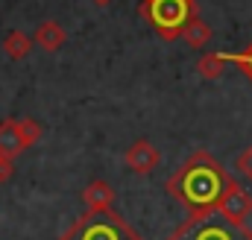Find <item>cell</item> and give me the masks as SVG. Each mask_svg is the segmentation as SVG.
I'll return each instance as SVG.
<instances>
[{
	"label": "cell",
	"instance_id": "cell-11",
	"mask_svg": "<svg viewBox=\"0 0 252 240\" xmlns=\"http://www.w3.org/2000/svg\"><path fill=\"white\" fill-rule=\"evenodd\" d=\"M182 38L188 41L190 47H205V44L211 41V30H208V24H205V21L193 18L188 27L182 30Z\"/></svg>",
	"mask_w": 252,
	"mask_h": 240
},
{
	"label": "cell",
	"instance_id": "cell-4",
	"mask_svg": "<svg viewBox=\"0 0 252 240\" xmlns=\"http://www.w3.org/2000/svg\"><path fill=\"white\" fill-rule=\"evenodd\" d=\"M62 240H141V235L126 223L121 214L103 211V214H85L82 220L67 229Z\"/></svg>",
	"mask_w": 252,
	"mask_h": 240
},
{
	"label": "cell",
	"instance_id": "cell-7",
	"mask_svg": "<svg viewBox=\"0 0 252 240\" xmlns=\"http://www.w3.org/2000/svg\"><path fill=\"white\" fill-rule=\"evenodd\" d=\"M82 202L88 205V214L112 211V205H115V190H112V184H109V181L94 179L85 190H82Z\"/></svg>",
	"mask_w": 252,
	"mask_h": 240
},
{
	"label": "cell",
	"instance_id": "cell-14",
	"mask_svg": "<svg viewBox=\"0 0 252 240\" xmlns=\"http://www.w3.org/2000/svg\"><path fill=\"white\" fill-rule=\"evenodd\" d=\"M21 135H24V144H27V147H32V144L41 138V126H38L35 120L24 118V120H21Z\"/></svg>",
	"mask_w": 252,
	"mask_h": 240
},
{
	"label": "cell",
	"instance_id": "cell-1",
	"mask_svg": "<svg viewBox=\"0 0 252 240\" xmlns=\"http://www.w3.org/2000/svg\"><path fill=\"white\" fill-rule=\"evenodd\" d=\"M229 176L226 170L214 161V155L208 152H193L188 161L170 176L167 190L185 205L193 214H205L214 211L229 187Z\"/></svg>",
	"mask_w": 252,
	"mask_h": 240
},
{
	"label": "cell",
	"instance_id": "cell-16",
	"mask_svg": "<svg viewBox=\"0 0 252 240\" xmlns=\"http://www.w3.org/2000/svg\"><path fill=\"white\" fill-rule=\"evenodd\" d=\"M9 179H12V161L6 155H0V184L9 181Z\"/></svg>",
	"mask_w": 252,
	"mask_h": 240
},
{
	"label": "cell",
	"instance_id": "cell-15",
	"mask_svg": "<svg viewBox=\"0 0 252 240\" xmlns=\"http://www.w3.org/2000/svg\"><path fill=\"white\" fill-rule=\"evenodd\" d=\"M235 164H238V170H241L247 179H252V147H250V150H244V152L238 155V161H235Z\"/></svg>",
	"mask_w": 252,
	"mask_h": 240
},
{
	"label": "cell",
	"instance_id": "cell-17",
	"mask_svg": "<svg viewBox=\"0 0 252 240\" xmlns=\"http://www.w3.org/2000/svg\"><path fill=\"white\" fill-rule=\"evenodd\" d=\"M91 3H97V6H109L112 0H91Z\"/></svg>",
	"mask_w": 252,
	"mask_h": 240
},
{
	"label": "cell",
	"instance_id": "cell-8",
	"mask_svg": "<svg viewBox=\"0 0 252 240\" xmlns=\"http://www.w3.org/2000/svg\"><path fill=\"white\" fill-rule=\"evenodd\" d=\"M24 150H27V144H24V135H21V120H12V118L3 120L0 123V155H6L12 161Z\"/></svg>",
	"mask_w": 252,
	"mask_h": 240
},
{
	"label": "cell",
	"instance_id": "cell-18",
	"mask_svg": "<svg viewBox=\"0 0 252 240\" xmlns=\"http://www.w3.org/2000/svg\"><path fill=\"white\" fill-rule=\"evenodd\" d=\"M141 3H144V0H141Z\"/></svg>",
	"mask_w": 252,
	"mask_h": 240
},
{
	"label": "cell",
	"instance_id": "cell-13",
	"mask_svg": "<svg viewBox=\"0 0 252 240\" xmlns=\"http://www.w3.org/2000/svg\"><path fill=\"white\" fill-rule=\"evenodd\" d=\"M220 56H223V61H235L241 70L250 73V79H252V44L244 50V53H220Z\"/></svg>",
	"mask_w": 252,
	"mask_h": 240
},
{
	"label": "cell",
	"instance_id": "cell-10",
	"mask_svg": "<svg viewBox=\"0 0 252 240\" xmlns=\"http://www.w3.org/2000/svg\"><path fill=\"white\" fill-rule=\"evenodd\" d=\"M32 44H35V41H32L24 30H9V32H6V38H3V50H6V56H9V59H15V61L24 59V56L32 50Z\"/></svg>",
	"mask_w": 252,
	"mask_h": 240
},
{
	"label": "cell",
	"instance_id": "cell-12",
	"mask_svg": "<svg viewBox=\"0 0 252 240\" xmlns=\"http://www.w3.org/2000/svg\"><path fill=\"white\" fill-rule=\"evenodd\" d=\"M196 70H199L205 79H217V76L223 73V56H220V53H208V56H202L199 64H196Z\"/></svg>",
	"mask_w": 252,
	"mask_h": 240
},
{
	"label": "cell",
	"instance_id": "cell-9",
	"mask_svg": "<svg viewBox=\"0 0 252 240\" xmlns=\"http://www.w3.org/2000/svg\"><path fill=\"white\" fill-rule=\"evenodd\" d=\"M32 41H35L44 53H56L64 41H67V35H64V30L56 24V21H44V24H38Z\"/></svg>",
	"mask_w": 252,
	"mask_h": 240
},
{
	"label": "cell",
	"instance_id": "cell-5",
	"mask_svg": "<svg viewBox=\"0 0 252 240\" xmlns=\"http://www.w3.org/2000/svg\"><path fill=\"white\" fill-rule=\"evenodd\" d=\"M217 211H220L223 217L235 220V223H244V220L252 214V196L238 184V181H229V187H226V193H223Z\"/></svg>",
	"mask_w": 252,
	"mask_h": 240
},
{
	"label": "cell",
	"instance_id": "cell-6",
	"mask_svg": "<svg viewBox=\"0 0 252 240\" xmlns=\"http://www.w3.org/2000/svg\"><path fill=\"white\" fill-rule=\"evenodd\" d=\"M124 158H126V167H129V170H135V173L147 176L150 170H156V164H158V158H161V155H158V150H156L150 141H144V138H141V141H135V144L126 150Z\"/></svg>",
	"mask_w": 252,
	"mask_h": 240
},
{
	"label": "cell",
	"instance_id": "cell-3",
	"mask_svg": "<svg viewBox=\"0 0 252 240\" xmlns=\"http://www.w3.org/2000/svg\"><path fill=\"white\" fill-rule=\"evenodd\" d=\"M141 12L158 35L179 38L182 30L196 18V3L193 0H144Z\"/></svg>",
	"mask_w": 252,
	"mask_h": 240
},
{
	"label": "cell",
	"instance_id": "cell-2",
	"mask_svg": "<svg viewBox=\"0 0 252 240\" xmlns=\"http://www.w3.org/2000/svg\"><path fill=\"white\" fill-rule=\"evenodd\" d=\"M167 240H252V229L223 217L214 208L205 214H193Z\"/></svg>",
	"mask_w": 252,
	"mask_h": 240
}]
</instances>
